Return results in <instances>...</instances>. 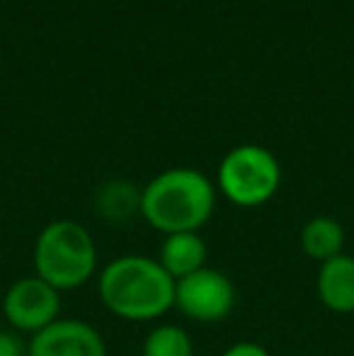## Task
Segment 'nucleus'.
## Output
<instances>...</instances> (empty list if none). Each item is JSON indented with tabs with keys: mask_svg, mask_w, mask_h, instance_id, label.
I'll use <instances>...</instances> for the list:
<instances>
[{
	"mask_svg": "<svg viewBox=\"0 0 354 356\" xmlns=\"http://www.w3.org/2000/svg\"><path fill=\"white\" fill-rule=\"evenodd\" d=\"M156 259L175 282H179V279L189 277V274L207 267L209 248L199 233L166 235Z\"/></svg>",
	"mask_w": 354,
	"mask_h": 356,
	"instance_id": "1a4fd4ad",
	"label": "nucleus"
},
{
	"mask_svg": "<svg viewBox=\"0 0 354 356\" xmlns=\"http://www.w3.org/2000/svg\"><path fill=\"white\" fill-rule=\"evenodd\" d=\"M236 300V286L221 269L204 267L175 282V308L194 323H221L233 313Z\"/></svg>",
	"mask_w": 354,
	"mask_h": 356,
	"instance_id": "39448f33",
	"label": "nucleus"
},
{
	"mask_svg": "<svg viewBox=\"0 0 354 356\" xmlns=\"http://www.w3.org/2000/svg\"><path fill=\"white\" fill-rule=\"evenodd\" d=\"M95 211L109 223H122L141 213V192L129 182H107L97 189L95 197Z\"/></svg>",
	"mask_w": 354,
	"mask_h": 356,
	"instance_id": "9b49d317",
	"label": "nucleus"
},
{
	"mask_svg": "<svg viewBox=\"0 0 354 356\" xmlns=\"http://www.w3.org/2000/svg\"><path fill=\"white\" fill-rule=\"evenodd\" d=\"M316 291L328 310L340 315L354 313V257L340 254L323 262L316 277Z\"/></svg>",
	"mask_w": 354,
	"mask_h": 356,
	"instance_id": "6e6552de",
	"label": "nucleus"
},
{
	"mask_svg": "<svg viewBox=\"0 0 354 356\" xmlns=\"http://www.w3.org/2000/svg\"><path fill=\"white\" fill-rule=\"evenodd\" d=\"M29 356H107V342L86 320L58 318L29 337Z\"/></svg>",
	"mask_w": 354,
	"mask_h": 356,
	"instance_id": "0eeeda50",
	"label": "nucleus"
},
{
	"mask_svg": "<svg viewBox=\"0 0 354 356\" xmlns=\"http://www.w3.org/2000/svg\"><path fill=\"white\" fill-rule=\"evenodd\" d=\"M298 243L308 259L318 264L330 262L332 257L345 254V228L332 216H313L303 223Z\"/></svg>",
	"mask_w": 354,
	"mask_h": 356,
	"instance_id": "9d476101",
	"label": "nucleus"
},
{
	"mask_svg": "<svg viewBox=\"0 0 354 356\" xmlns=\"http://www.w3.org/2000/svg\"><path fill=\"white\" fill-rule=\"evenodd\" d=\"M0 356H29V339L17 330H0Z\"/></svg>",
	"mask_w": 354,
	"mask_h": 356,
	"instance_id": "ddd939ff",
	"label": "nucleus"
},
{
	"mask_svg": "<svg viewBox=\"0 0 354 356\" xmlns=\"http://www.w3.org/2000/svg\"><path fill=\"white\" fill-rule=\"evenodd\" d=\"M279 184H282L279 160L262 145H236L218 165V189L236 207H262L274 199Z\"/></svg>",
	"mask_w": 354,
	"mask_h": 356,
	"instance_id": "20e7f679",
	"label": "nucleus"
},
{
	"mask_svg": "<svg viewBox=\"0 0 354 356\" xmlns=\"http://www.w3.org/2000/svg\"><path fill=\"white\" fill-rule=\"evenodd\" d=\"M141 354L143 356H192L194 342L184 327L172 325V323H163L146 334Z\"/></svg>",
	"mask_w": 354,
	"mask_h": 356,
	"instance_id": "f8f14e48",
	"label": "nucleus"
},
{
	"mask_svg": "<svg viewBox=\"0 0 354 356\" xmlns=\"http://www.w3.org/2000/svg\"><path fill=\"white\" fill-rule=\"evenodd\" d=\"M221 356H272V354L257 342H236V344H231Z\"/></svg>",
	"mask_w": 354,
	"mask_h": 356,
	"instance_id": "4468645a",
	"label": "nucleus"
},
{
	"mask_svg": "<svg viewBox=\"0 0 354 356\" xmlns=\"http://www.w3.org/2000/svg\"><path fill=\"white\" fill-rule=\"evenodd\" d=\"M102 305L127 323H153L175 308V279L148 254H122L97 277Z\"/></svg>",
	"mask_w": 354,
	"mask_h": 356,
	"instance_id": "f257e3e1",
	"label": "nucleus"
},
{
	"mask_svg": "<svg viewBox=\"0 0 354 356\" xmlns=\"http://www.w3.org/2000/svg\"><path fill=\"white\" fill-rule=\"evenodd\" d=\"M61 291L39 277H22L8 286L3 296V315L19 334H37L61 318Z\"/></svg>",
	"mask_w": 354,
	"mask_h": 356,
	"instance_id": "423d86ee",
	"label": "nucleus"
},
{
	"mask_svg": "<svg viewBox=\"0 0 354 356\" xmlns=\"http://www.w3.org/2000/svg\"><path fill=\"white\" fill-rule=\"evenodd\" d=\"M216 207V187L204 172L172 168L141 189V216L163 235L199 233Z\"/></svg>",
	"mask_w": 354,
	"mask_h": 356,
	"instance_id": "f03ea898",
	"label": "nucleus"
},
{
	"mask_svg": "<svg viewBox=\"0 0 354 356\" xmlns=\"http://www.w3.org/2000/svg\"><path fill=\"white\" fill-rule=\"evenodd\" d=\"M34 277L56 291L86 286L97 274V245L90 230L73 218H58L39 230L32 248Z\"/></svg>",
	"mask_w": 354,
	"mask_h": 356,
	"instance_id": "7ed1b4c3",
	"label": "nucleus"
}]
</instances>
